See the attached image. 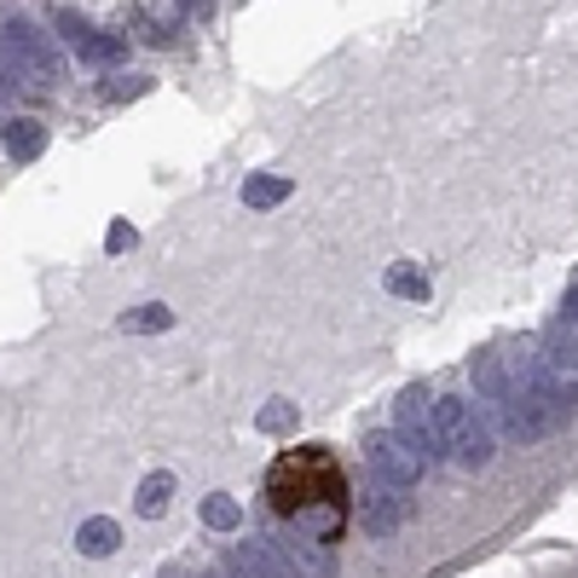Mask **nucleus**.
Segmentation results:
<instances>
[{
	"label": "nucleus",
	"instance_id": "nucleus-18",
	"mask_svg": "<svg viewBox=\"0 0 578 578\" xmlns=\"http://www.w3.org/2000/svg\"><path fill=\"white\" fill-rule=\"evenodd\" d=\"M561 313H567V324H578V284L567 290V301H561Z\"/></svg>",
	"mask_w": 578,
	"mask_h": 578
},
{
	"label": "nucleus",
	"instance_id": "nucleus-7",
	"mask_svg": "<svg viewBox=\"0 0 578 578\" xmlns=\"http://www.w3.org/2000/svg\"><path fill=\"white\" fill-rule=\"evenodd\" d=\"M359 515H365V526H370V533H393V526L406 521V509H399L393 486H382V481H370V486H365V497H359Z\"/></svg>",
	"mask_w": 578,
	"mask_h": 578
},
{
	"label": "nucleus",
	"instance_id": "nucleus-20",
	"mask_svg": "<svg viewBox=\"0 0 578 578\" xmlns=\"http://www.w3.org/2000/svg\"><path fill=\"white\" fill-rule=\"evenodd\" d=\"M203 578H232V567H214V572H203Z\"/></svg>",
	"mask_w": 578,
	"mask_h": 578
},
{
	"label": "nucleus",
	"instance_id": "nucleus-10",
	"mask_svg": "<svg viewBox=\"0 0 578 578\" xmlns=\"http://www.w3.org/2000/svg\"><path fill=\"white\" fill-rule=\"evenodd\" d=\"M243 203L249 209H279V203H290V174H249V180H243Z\"/></svg>",
	"mask_w": 578,
	"mask_h": 578
},
{
	"label": "nucleus",
	"instance_id": "nucleus-8",
	"mask_svg": "<svg viewBox=\"0 0 578 578\" xmlns=\"http://www.w3.org/2000/svg\"><path fill=\"white\" fill-rule=\"evenodd\" d=\"M168 504H174V474H168V469L145 474L139 492H134V509H139L145 521H157V515H168Z\"/></svg>",
	"mask_w": 578,
	"mask_h": 578
},
{
	"label": "nucleus",
	"instance_id": "nucleus-11",
	"mask_svg": "<svg viewBox=\"0 0 578 578\" xmlns=\"http://www.w3.org/2000/svg\"><path fill=\"white\" fill-rule=\"evenodd\" d=\"M388 290L406 295V301H429V295H434L429 272H422L417 261H393V266H388Z\"/></svg>",
	"mask_w": 578,
	"mask_h": 578
},
{
	"label": "nucleus",
	"instance_id": "nucleus-12",
	"mask_svg": "<svg viewBox=\"0 0 578 578\" xmlns=\"http://www.w3.org/2000/svg\"><path fill=\"white\" fill-rule=\"evenodd\" d=\"M203 526H209V533H238V526H243V504L232 492H209L203 497Z\"/></svg>",
	"mask_w": 578,
	"mask_h": 578
},
{
	"label": "nucleus",
	"instance_id": "nucleus-15",
	"mask_svg": "<svg viewBox=\"0 0 578 578\" xmlns=\"http://www.w3.org/2000/svg\"><path fill=\"white\" fill-rule=\"evenodd\" d=\"M295 422H301V411L290 406V399H272V406L255 417V429L261 434H295Z\"/></svg>",
	"mask_w": 578,
	"mask_h": 578
},
{
	"label": "nucleus",
	"instance_id": "nucleus-2",
	"mask_svg": "<svg viewBox=\"0 0 578 578\" xmlns=\"http://www.w3.org/2000/svg\"><path fill=\"white\" fill-rule=\"evenodd\" d=\"M434 440H440V451H451V458H458V469H469V474H481V469L497 458L492 422L481 417V406H469L463 393L434 399Z\"/></svg>",
	"mask_w": 578,
	"mask_h": 578
},
{
	"label": "nucleus",
	"instance_id": "nucleus-3",
	"mask_svg": "<svg viewBox=\"0 0 578 578\" xmlns=\"http://www.w3.org/2000/svg\"><path fill=\"white\" fill-rule=\"evenodd\" d=\"M0 46H7V64L23 75L30 87H59L64 59H59V41L30 23L23 12H0Z\"/></svg>",
	"mask_w": 578,
	"mask_h": 578
},
{
	"label": "nucleus",
	"instance_id": "nucleus-5",
	"mask_svg": "<svg viewBox=\"0 0 578 578\" xmlns=\"http://www.w3.org/2000/svg\"><path fill=\"white\" fill-rule=\"evenodd\" d=\"M284 549V556L295 561V572L301 578H336V549L330 544H318V538H307V533H290V538H272Z\"/></svg>",
	"mask_w": 578,
	"mask_h": 578
},
{
	"label": "nucleus",
	"instance_id": "nucleus-19",
	"mask_svg": "<svg viewBox=\"0 0 578 578\" xmlns=\"http://www.w3.org/2000/svg\"><path fill=\"white\" fill-rule=\"evenodd\" d=\"M7 93H12V82H7V70H0V105H7Z\"/></svg>",
	"mask_w": 578,
	"mask_h": 578
},
{
	"label": "nucleus",
	"instance_id": "nucleus-13",
	"mask_svg": "<svg viewBox=\"0 0 578 578\" xmlns=\"http://www.w3.org/2000/svg\"><path fill=\"white\" fill-rule=\"evenodd\" d=\"M53 35H64V41L75 46V53H87V46H93V35H98V30H93V23H87L82 12L59 7V12H53Z\"/></svg>",
	"mask_w": 578,
	"mask_h": 578
},
{
	"label": "nucleus",
	"instance_id": "nucleus-9",
	"mask_svg": "<svg viewBox=\"0 0 578 578\" xmlns=\"http://www.w3.org/2000/svg\"><path fill=\"white\" fill-rule=\"evenodd\" d=\"M41 150H46V128H41L35 116H18L12 128H7V157L12 162H35Z\"/></svg>",
	"mask_w": 578,
	"mask_h": 578
},
{
	"label": "nucleus",
	"instance_id": "nucleus-16",
	"mask_svg": "<svg viewBox=\"0 0 578 578\" xmlns=\"http://www.w3.org/2000/svg\"><path fill=\"white\" fill-rule=\"evenodd\" d=\"M150 82H145V75H116V82L111 87H98V93H105V105H128V98H139Z\"/></svg>",
	"mask_w": 578,
	"mask_h": 578
},
{
	"label": "nucleus",
	"instance_id": "nucleus-6",
	"mask_svg": "<svg viewBox=\"0 0 578 578\" xmlns=\"http://www.w3.org/2000/svg\"><path fill=\"white\" fill-rule=\"evenodd\" d=\"M75 549H82L87 561H105V556L122 549V526L111 515H87L82 526H75Z\"/></svg>",
	"mask_w": 578,
	"mask_h": 578
},
{
	"label": "nucleus",
	"instance_id": "nucleus-4",
	"mask_svg": "<svg viewBox=\"0 0 578 578\" xmlns=\"http://www.w3.org/2000/svg\"><path fill=\"white\" fill-rule=\"evenodd\" d=\"M370 474L382 486H393V492H411L422 474H429V458H422V451L393 429V434H376L370 440Z\"/></svg>",
	"mask_w": 578,
	"mask_h": 578
},
{
	"label": "nucleus",
	"instance_id": "nucleus-21",
	"mask_svg": "<svg viewBox=\"0 0 578 578\" xmlns=\"http://www.w3.org/2000/svg\"><path fill=\"white\" fill-rule=\"evenodd\" d=\"M186 7H191V0H186Z\"/></svg>",
	"mask_w": 578,
	"mask_h": 578
},
{
	"label": "nucleus",
	"instance_id": "nucleus-17",
	"mask_svg": "<svg viewBox=\"0 0 578 578\" xmlns=\"http://www.w3.org/2000/svg\"><path fill=\"white\" fill-rule=\"evenodd\" d=\"M111 249H134V225H128V220L111 225Z\"/></svg>",
	"mask_w": 578,
	"mask_h": 578
},
{
	"label": "nucleus",
	"instance_id": "nucleus-1",
	"mask_svg": "<svg viewBox=\"0 0 578 578\" xmlns=\"http://www.w3.org/2000/svg\"><path fill=\"white\" fill-rule=\"evenodd\" d=\"M272 504L290 515V533H307L318 544H336L347 521V481L324 445H301L272 469Z\"/></svg>",
	"mask_w": 578,
	"mask_h": 578
},
{
	"label": "nucleus",
	"instance_id": "nucleus-14",
	"mask_svg": "<svg viewBox=\"0 0 578 578\" xmlns=\"http://www.w3.org/2000/svg\"><path fill=\"white\" fill-rule=\"evenodd\" d=\"M174 313L162 307V301H150V307H134V313H122V330L128 336H145V330H168Z\"/></svg>",
	"mask_w": 578,
	"mask_h": 578
}]
</instances>
